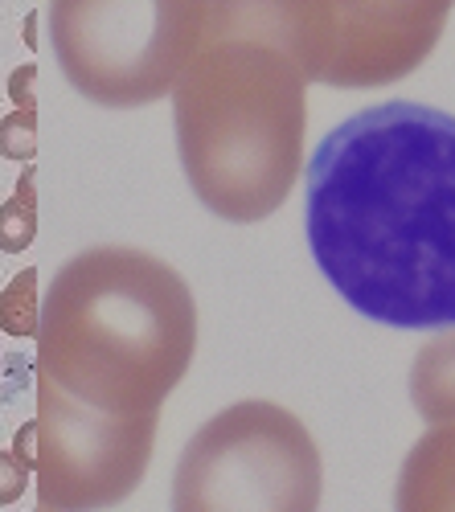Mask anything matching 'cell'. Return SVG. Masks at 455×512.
Here are the masks:
<instances>
[{"label": "cell", "mask_w": 455, "mask_h": 512, "mask_svg": "<svg viewBox=\"0 0 455 512\" xmlns=\"http://www.w3.org/2000/svg\"><path fill=\"white\" fill-rule=\"evenodd\" d=\"M193 353V291L144 250L95 246L74 254L41 304L37 373L107 414L160 410Z\"/></svg>", "instance_id": "3"}, {"label": "cell", "mask_w": 455, "mask_h": 512, "mask_svg": "<svg viewBox=\"0 0 455 512\" xmlns=\"http://www.w3.org/2000/svg\"><path fill=\"white\" fill-rule=\"evenodd\" d=\"M308 246L365 320L455 328V115L382 103L308 160Z\"/></svg>", "instance_id": "1"}, {"label": "cell", "mask_w": 455, "mask_h": 512, "mask_svg": "<svg viewBox=\"0 0 455 512\" xmlns=\"http://www.w3.org/2000/svg\"><path fill=\"white\" fill-rule=\"evenodd\" d=\"M402 512H455V422H435L398 472Z\"/></svg>", "instance_id": "8"}, {"label": "cell", "mask_w": 455, "mask_h": 512, "mask_svg": "<svg viewBox=\"0 0 455 512\" xmlns=\"http://www.w3.org/2000/svg\"><path fill=\"white\" fill-rule=\"evenodd\" d=\"M156 418L107 414L37 373V500L41 508H107L128 500L152 459Z\"/></svg>", "instance_id": "6"}, {"label": "cell", "mask_w": 455, "mask_h": 512, "mask_svg": "<svg viewBox=\"0 0 455 512\" xmlns=\"http://www.w3.org/2000/svg\"><path fill=\"white\" fill-rule=\"evenodd\" d=\"M9 95L21 111H37V66H17L9 78Z\"/></svg>", "instance_id": "14"}, {"label": "cell", "mask_w": 455, "mask_h": 512, "mask_svg": "<svg viewBox=\"0 0 455 512\" xmlns=\"http://www.w3.org/2000/svg\"><path fill=\"white\" fill-rule=\"evenodd\" d=\"M205 21V0H50V37L70 87L99 107L173 95Z\"/></svg>", "instance_id": "4"}, {"label": "cell", "mask_w": 455, "mask_h": 512, "mask_svg": "<svg viewBox=\"0 0 455 512\" xmlns=\"http://www.w3.org/2000/svg\"><path fill=\"white\" fill-rule=\"evenodd\" d=\"M455 0H324L328 62L320 82L341 91L390 87L439 46Z\"/></svg>", "instance_id": "7"}, {"label": "cell", "mask_w": 455, "mask_h": 512, "mask_svg": "<svg viewBox=\"0 0 455 512\" xmlns=\"http://www.w3.org/2000/svg\"><path fill=\"white\" fill-rule=\"evenodd\" d=\"M17 197L37 209V168H33V164H25V173H21V181H17Z\"/></svg>", "instance_id": "16"}, {"label": "cell", "mask_w": 455, "mask_h": 512, "mask_svg": "<svg viewBox=\"0 0 455 512\" xmlns=\"http://www.w3.org/2000/svg\"><path fill=\"white\" fill-rule=\"evenodd\" d=\"M0 156L29 164L37 156V111H13L0 119Z\"/></svg>", "instance_id": "12"}, {"label": "cell", "mask_w": 455, "mask_h": 512, "mask_svg": "<svg viewBox=\"0 0 455 512\" xmlns=\"http://www.w3.org/2000/svg\"><path fill=\"white\" fill-rule=\"evenodd\" d=\"M37 271H17V279L0 291V328L9 336H37Z\"/></svg>", "instance_id": "10"}, {"label": "cell", "mask_w": 455, "mask_h": 512, "mask_svg": "<svg viewBox=\"0 0 455 512\" xmlns=\"http://www.w3.org/2000/svg\"><path fill=\"white\" fill-rule=\"evenodd\" d=\"M410 402L427 426L455 422V332L419 349L410 365Z\"/></svg>", "instance_id": "9"}, {"label": "cell", "mask_w": 455, "mask_h": 512, "mask_svg": "<svg viewBox=\"0 0 455 512\" xmlns=\"http://www.w3.org/2000/svg\"><path fill=\"white\" fill-rule=\"evenodd\" d=\"M25 488H29V467L13 451H0V504L21 500Z\"/></svg>", "instance_id": "13"}, {"label": "cell", "mask_w": 455, "mask_h": 512, "mask_svg": "<svg viewBox=\"0 0 455 512\" xmlns=\"http://www.w3.org/2000/svg\"><path fill=\"white\" fill-rule=\"evenodd\" d=\"M324 62V0H205L173 115L181 168L210 213L246 226L287 201Z\"/></svg>", "instance_id": "2"}, {"label": "cell", "mask_w": 455, "mask_h": 512, "mask_svg": "<svg viewBox=\"0 0 455 512\" xmlns=\"http://www.w3.org/2000/svg\"><path fill=\"white\" fill-rule=\"evenodd\" d=\"M13 455L29 467V472H33V467H37V418L33 422H25L21 426V431H17V443H13Z\"/></svg>", "instance_id": "15"}, {"label": "cell", "mask_w": 455, "mask_h": 512, "mask_svg": "<svg viewBox=\"0 0 455 512\" xmlns=\"http://www.w3.org/2000/svg\"><path fill=\"white\" fill-rule=\"evenodd\" d=\"M33 238H37V209L25 205L21 197H9L0 205V250L21 254V250H29Z\"/></svg>", "instance_id": "11"}, {"label": "cell", "mask_w": 455, "mask_h": 512, "mask_svg": "<svg viewBox=\"0 0 455 512\" xmlns=\"http://www.w3.org/2000/svg\"><path fill=\"white\" fill-rule=\"evenodd\" d=\"M320 504V451L308 426L275 402H234L189 439L177 512H312Z\"/></svg>", "instance_id": "5"}]
</instances>
